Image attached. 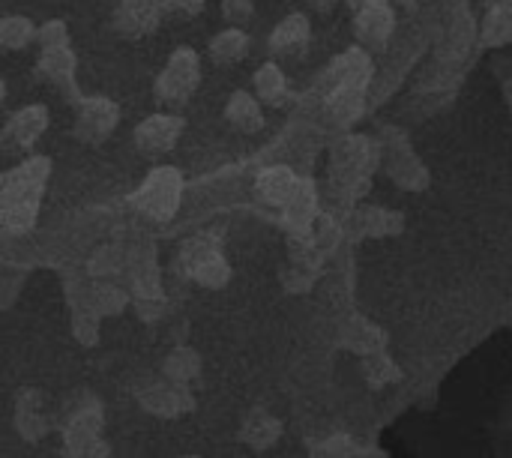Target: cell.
<instances>
[{
  "label": "cell",
  "mask_w": 512,
  "mask_h": 458,
  "mask_svg": "<svg viewBox=\"0 0 512 458\" xmlns=\"http://www.w3.org/2000/svg\"><path fill=\"white\" fill-rule=\"evenodd\" d=\"M51 177L48 156H27L6 174H0V231L3 234H27L36 225L42 195Z\"/></svg>",
  "instance_id": "1"
},
{
  "label": "cell",
  "mask_w": 512,
  "mask_h": 458,
  "mask_svg": "<svg viewBox=\"0 0 512 458\" xmlns=\"http://www.w3.org/2000/svg\"><path fill=\"white\" fill-rule=\"evenodd\" d=\"M36 45H39V57L33 63L36 81L54 87L69 105L75 99H81L78 54L72 48V39H69V24L63 18H51V21L39 24L36 27Z\"/></svg>",
  "instance_id": "2"
},
{
  "label": "cell",
  "mask_w": 512,
  "mask_h": 458,
  "mask_svg": "<svg viewBox=\"0 0 512 458\" xmlns=\"http://www.w3.org/2000/svg\"><path fill=\"white\" fill-rule=\"evenodd\" d=\"M381 168V144L369 135H345L330 150V192L342 201L366 195L372 174Z\"/></svg>",
  "instance_id": "3"
},
{
  "label": "cell",
  "mask_w": 512,
  "mask_h": 458,
  "mask_svg": "<svg viewBox=\"0 0 512 458\" xmlns=\"http://www.w3.org/2000/svg\"><path fill=\"white\" fill-rule=\"evenodd\" d=\"M183 192H186L183 171L174 165H156L144 177V183L129 195V204L153 222H168L177 216L183 204Z\"/></svg>",
  "instance_id": "4"
},
{
  "label": "cell",
  "mask_w": 512,
  "mask_h": 458,
  "mask_svg": "<svg viewBox=\"0 0 512 458\" xmlns=\"http://www.w3.org/2000/svg\"><path fill=\"white\" fill-rule=\"evenodd\" d=\"M201 87V57L195 48L180 45L171 51V57L165 60V66L159 69L156 81H153V99L174 111L192 102V96Z\"/></svg>",
  "instance_id": "5"
},
{
  "label": "cell",
  "mask_w": 512,
  "mask_h": 458,
  "mask_svg": "<svg viewBox=\"0 0 512 458\" xmlns=\"http://www.w3.org/2000/svg\"><path fill=\"white\" fill-rule=\"evenodd\" d=\"M69 108L75 111L72 135L87 147L105 144L120 123V105L111 96H84L81 93V99H75Z\"/></svg>",
  "instance_id": "6"
},
{
  "label": "cell",
  "mask_w": 512,
  "mask_h": 458,
  "mask_svg": "<svg viewBox=\"0 0 512 458\" xmlns=\"http://www.w3.org/2000/svg\"><path fill=\"white\" fill-rule=\"evenodd\" d=\"M357 42L366 51H384L396 33V6L390 0H345Z\"/></svg>",
  "instance_id": "7"
},
{
  "label": "cell",
  "mask_w": 512,
  "mask_h": 458,
  "mask_svg": "<svg viewBox=\"0 0 512 458\" xmlns=\"http://www.w3.org/2000/svg\"><path fill=\"white\" fill-rule=\"evenodd\" d=\"M381 144V165L390 174V180L408 192H420L429 186V171L426 165L414 156L408 138L396 129H387L384 138H378Z\"/></svg>",
  "instance_id": "8"
},
{
  "label": "cell",
  "mask_w": 512,
  "mask_h": 458,
  "mask_svg": "<svg viewBox=\"0 0 512 458\" xmlns=\"http://www.w3.org/2000/svg\"><path fill=\"white\" fill-rule=\"evenodd\" d=\"M183 129H186V120L174 111H159V114H150L144 117L135 132H132V141H135V150L144 156V159H159V156H168L180 138H183Z\"/></svg>",
  "instance_id": "9"
},
{
  "label": "cell",
  "mask_w": 512,
  "mask_h": 458,
  "mask_svg": "<svg viewBox=\"0 0 512 458\" xmlns=\"http://www.w3.org/2000/svg\"><path fill=\"white\" fill-rule=\"evenodd\" d=\"M48 123H51V114L42 102L24 105V108L12 111L6 117V123L0 126V147L9 153H30L39 144V138L45 135Z\"/></svg>",
  "instance_id": "10"
},
{
  "label": "cell",
  "mask_w": 512,
  "mask_h": 458,
  "mask_svg": "<svg viewBox=\"0 0 512 458\" xmlns=\"http://www.w3.org/2000/svg\"><path fill=\"white\" fill-rule=\"evenodd\" d=\"M375 78V60L372 51H366L363 45H351L345 51H339L327 69H324V87H357V90H369Z\"/></svg>",
  "instance_id": "11"
},
{
  "label": "cell",
  "mask_w": 512,
  "mask_h": 458,
  "mask_svg": "<svg viewBox=\"0 0 512 458\" xmlns=\"http://www.w3.org/2000/svg\"><path fill=\"white\" fill-rule=\"evenodd\" d=\"M159 27H165V18L156 0H120L111 12V30L129 42L153 36Z\"/></svg>",
  "instance_id": "12"
},
{
  "label": "cell",
  "mask_w": 512,
  "mask_h": 458,
  "mask_svg": "<svg viewBox=\"0 0 512 458\" xmlns=\"http://www.w3.org/2000/svg\"><path fill=\"white\" fill-rule=\"evenodd\" d=\"M309 45H312V24H309L306 12L285 15L270 30V39H267L270 54L279 57V60H300V57H306Z\"/></svg>",
  "instance_id": "13"
},
{
  "label": "cell",
  "mask_w": 512,
  "mask_h": 458,
  "mask_svg": "<svg viewBox=\"0 0 512 458\" xmlns=\"http://www.w3.org/2000/svg\"><path fill=\"white\" fill-rule=\"evenodd\" d=\"M282 219H285V228L294 234V237H306L312 234L315 222H318V186L315 180L309 177H300L294 195L285 201L282 207Z\"/></svg>",
  "instance_id": "14"
},
{
  "label": "cell",
  "mask_w": 512,
  "mask_h": 458,
  "mask_svg": "<svg viewBox=\"0 0 512 458\" xmlns=\"http://www.w3.org/2000/svg\"><path fill=\"white\" fill-rule=\"evenodd\" d=\"M405 228V216L396 213V210H387V207H357L348 222H345V231L351 237H393V234H402Z\"/></svg>",
  "instance_id": "15"
},
{
  "label": "cell",
  "mask_w": 512,
  "mask_h": 458,
  "mask_svg": "<svg viewBox=\"0 0 512 458\" xmlns=\"http://www.w3.org/2000/svg\"><path fill=\"white\" fill-rule=\"evenodd\" d=\"M297 183H300V177H297L294 168H288V165H267V168H261L258 177H255V195H258L264 204L282 210L285 201L294 195Z\"/></svg>",
  "instance_id": "16"
},
{
  "label": "cell",
  "mask_w": 512,
  "mask_h": 458,
  "mask_svg": "<svg viewBox=\"0 0 512 458\" xmlns=\"http://www.w3.org/2000/svg\"><path fill=\"white\" fill-rule=\"evenodd\" d=\"M225 123L243 135H258L264 129V108L255 93L234 90L225 102Z\"/></svg>",
  "instance_id": "17"
},
{
  "label": "cell",
  "mask_w": 512,
  "mask_h": 458,
  "mask_svg": "<svg viewBox=\"0 0 512 458\" xmlns=\"http://www.w3.org/2000/svg\"><path fill=\"white\" fill-rule=\"evenodd\" d=\"M252 90L258 96L261 105H270V108H285L291 102V87H288V78L282 72V66L276 60H267L255 69L252 75Z\"/></svg>",
  "instance_id": "18"
},
{
  "label": "cell",
  "mask_w": 512,
  "mask_h": 458,
  "mask_svg": "<svg viewBox=\"0 0 512 458\" xmlns=\"http://www.w3.org/2000/svg\"><path fill=\"white\" fill-rule=\"evenodd\" d=\"M249 51L252 39L243 27H225L207 42V57L213 60V66H237L249 57Z\"/></svg>",
  "instance_id": "19"
},
{
  "label": "cell",
  "mask_w": 512,
  "mask_h": 458,
  "mask_svg": "<svg viewBox=\"0 0 512 458\" xmlns=\"http://www.w3.org/2000/svg\"><path fill=\"white\" fill-rule=\"evenodd\" d=\"M366 93L357 87H330L327 90V111L339 126H354L366 114Z\"/></svg>",
  "instance_id": "20"
},
{
  "label": "cell",
  "mask_w": 512,
  "mask_h": 458,
  "mask_svg": "<svg viewBox=\"0 0 512 458\" xmlns=\"http://www.w3.org/2000/svg\"><path fill=\"white\" fill-rule=\"evenodd\" d=\"M189 270H192V276H195L201 285H207V288H219V285H225L228 276H231V270H228L222 252L213 249V246H207V249H192V246H189Z\"/></svg>",
  "instance_id": "21"
},
{
  "label": "cell",
  "mask_w": 512,
  "mask_h": 458,
  "mask_svg": "<svg viewBox=\"0 0 512 458\" xmlns=\"http://www.w3.org/2000/svg\"><path fill=\"white\" fill-rule=\"evenodd\" d=\"M480 42L483 48H507L512 42V9L489 6L480 21Z\"/></svg>",
  "instance_id": "22"
},
{
  "label": "cell",
  "mask_w": 512,
  "mask_h": 458,
  "mask_svg": "<svg viewBox=\"0 0 512 458\" xmlns=\"http://www.w3.org/2000/svg\"><path fill=\"white\" fill-rule=\"evenodd\" d=\"M36 42V24L27 15H3L0 18V54L24 51Z\"/></svg>",
  "instance_id": "23"
},
{
  "label": "cell",
  "mask_w": 512,
  "mask_h": 458,
  "mask_svg": "<svg viewBox=\"0 0 512 458\" xmlns=\"http://www.w3.org/2000/svg\"><path fill=\"white\" fill-rule=\"evenodd\" d=\"M384 342H387V336H384L378 327H372V324L363 321V318L354 321L351 348H357V351H363V354H378V351H384Z\"/></svg>",
  "instance_id": "24"
},
{
  "label": "cell",
  "mask_w": 512,
  "mask_h": 458,
  "mask_svg": "<svg viewBox=\"0 0 512 458\" xmlns=\"http://www.w3.org/2000/svg\"><path fill=\"white\" fill-rule=\"evenodd\" d=\"M159 3V12L165 18V24H174V21H189L195 15L204 12L207 0H156Z\"/></svg>",
  "instance_id": "25"
},
{
  "label": "cell",
  "mask_w": 512,
  "mask_h": 458,
  "mask_svg": "<svg viewBox=\"0 0 512 458\" xmlns=\"http://www.w3.org/2000/svg\"><path fill=\"white\" fill-rule=\"evenodd\" d=\"M255 15V0H222V18L231 27H246Z\"/></svg>",
  "instance_id": "26"
},
{
  "label": "cell",
  "mask_w": 512,
  "mask_h": 458,
  "mask_svg": "<svg viewBox=\"0 0 512 458\" xmlns=\"http://www.w3.org/2000/svg\"><path fill=\"white\" fill-rule=\"evenodd\" d=\"M399 378V366L390 360V357H384L381 351L378 354H372V363H369V381L372 384H387V381H396Z\"/></svg>",
  "instance_id": "27"
},
{
  "label": "cell",
  "mask_w": 512,
  "mask_h": 458,
  "mask_svg": "<svg viewBox=\"0 0 512 458\" xmlns=\"http://www.w3.org/2000/svg\"><path fill=\"white\" fill-rule=\"evenodd\" d=\"M309 9H315V12H330L339 0H303Z\"/></svg>",
  "instance_id": "28"
},
{
  "label": "cell",
  "mask_w": 512,
  "mask_h": 458,
  "mask_svg": "<svg viewBox=\"0 0 512 458\" xmlns=\"http://www.w3.org/2000/svg\"><path fill=\"white\" fill-rule=\"evenodd\" d=\"M504 99H507V105H510V114H512V75L504 78Z\"/></svg>",
  "instance_id": "29"
},
{
  "label": "cell",
  "mask_w": 512,
  "mask_h": 458,
  "mask_svg": "<svg viewBox=\"0 0 512 458\" xmlns=\"http://www.w3.org/2000/svg\"><path fill=\"white\" fill-rule=\"evenodd\" d=\"M390 3H393L396 9H408V12L417 9V0H390Z\"/></svg>",
  "instance_id": "30"
},
{
  "label": "cell",
  "mask_w": 512,
  "mask_h": 458,
  "mask_svg": "<svg viewBox=\"0 0 512 458\" xmlns=\"http://www.w3.org/2000/svg\"><path fill=\"white\" fill-rule=\"evenodd\" d=\"M489 6H507V9H512V0H486Z\"/></svg>",
  "instance_id": "31"
},
{
  "label": "cell",
  "mask_w": 512,
  "mask_h": 458,
  "mask_svg": "<svg viewBox=\"0 0 512 458\" xmlns=\"http://www.w3.org/2000/svg\"><path fill=\"white\" fill-rule=\"evenodd\" d=\"M6 102V81H3V75H0V105Z\"/></svg>",
  "instance_id": "32"
}]
</instances>
